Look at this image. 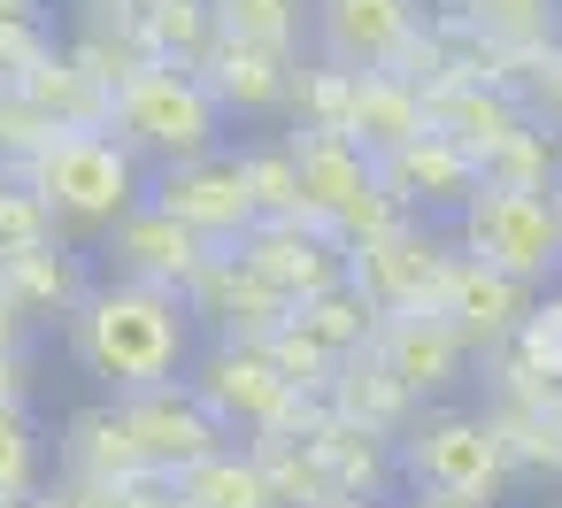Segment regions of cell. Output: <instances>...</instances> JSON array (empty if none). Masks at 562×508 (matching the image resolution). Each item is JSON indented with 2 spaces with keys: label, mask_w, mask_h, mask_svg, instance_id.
<instances>
[{
  "label": "cell",
  "mask_w": 562,
  "mask_h": 508,
  "mask_svg": "<svg viewBox=\"0 0 562 508\" xmlns=\"http://www.w3.org/2000/svg\"><path fill=\"white\" fill-rule=\"evenodd\" d=\"M531 285L524 278H508V270H485L477 255H454V270H447V293H439V316L470 339V354L485 362V354H501L508 339H516V324L531 316Z\"/></svg>",
  "instance_id": "cell-18"
},
{
  "label": "cell",
  "mask_w": 562,
  "mask_h": 508,
  "mask_svg": "<svg viewBox=\"0 0 562 508\" xmlns=\"http://www.w3.org/2000/svg\"><path fill=\"white\" fill-rule=\"evenodd\" d=\"M401 447V493H447V500H508L524 477H516V454L508 439L493 431L485 408L470 400H431L408 416V431L393 439Z\"/></svg>",
  "instance_id": "cell-4"
},
{
  "label": "cell",
  "mask_w": 562,
  "mask_h": 508,
  "mask_svg": "<svg viewBox=\"0 0 562 508\" xmlns=\"http://www.w3.org/2000/svg\"><path fill=\"white\" fill-rule=\"evenodd\" d=\"M9 347H40V331H32V324H24L9 301H0V354H9Z\"/></svg>",
  "instance_id": "cell-41"
},
{
  "label": "cell",
  "mask_w": 562,
  "mask_h": 508,
  "mask_svg": "<svg viewBox=\"0 0 562 508\" xmlns=\"http://www.w3.org/2000/svg\"><path fill=\"white\" fill-rule=\"evenodd\" d=\"M262 347H270V362H278V370H285V377H293L308 400H324V393H331V377H339V354H331V347H316L301 324H278Z\"/></svg>",
  "instance_id": "cell-35"
},
{
  "label": "cell",
  "mask_w": 562,
  "mask_h": 508,
  "mask_svg": "<svg viewBox=\"0 0 562 508\" xmlns=\"http://www.w3.org/2000/svg\"><path fill=\"white\" fill-rule=\"evenodd\" d=\"M431 132V93L408 78V70H362L355 78V101H347V139L362 155H401L408 139Z\"/></svg>",
  "instance_id": "cell-20"
},
{
  "label": "cell",
  "mask_w": 562,
  "mask_h": 508,
  "mask_svg": "<svg viewBox=\"0 0 562 508\" xmlns=\"http://www.w3.org/2000/svg\"><path fill=\"white\" fill-rule=\"evenodd\" d=\"M424 9H439V0H424Z\"/></svg>",
  "instance_id": "cell-47"
},
{
  "label": "cell",
  "mask_w": 562,
  "mask_h": 508,
  "mask_svg": "<svg viewBox=\"0 0 562 508\" xmlns=\"http://www.w3.org/2000/svg\"><path fill=\"white\" fill-rule=\"evenodd\" d=\"M0 508H40V493H0Z\"/></svg>",
  "instance_id": "cell-43"
},
{
  "label": "cell",
  "mask_w": 562,
  "mask_h": 508,
  "mask_svg": "<svg viewBox=\"0 0 562 508\" xmlns=\"http://www.w3.org/2000/svg\"><path fill=\"white\" fill-rule=\"evenodd\" d=\"M424 0H316L308 24V55L331 70H408L416 39H424Z\"/></svg>",
  "instance_id": "cell-9"
},
{
  "label": "cell",
  "mask_w": 562,
  "mask_h": 508,
  "mask_svg": "<svg viewBox=\"0 0 562 508\" xmlns=\"http://www.w3.org/2000/svg\"><path fill=\"white\" fill-rule=\"evenodd\" d=\"M40 508H178L170 477H78V470H55L40 485Z\"/></svg>",
  "instance_id": "cell-32"
},
{
  "label": "cell",
  "mask_w": 562,
  "mask_h": 508,
  "mask_svg": "<svg viewBox=\"0 0 562 508\" xmlns=\"http://www.w3.org/2000/svg\"><path fill=\"white\" fill-rule=\"evenodd\" d=\"M554 424H562V400H554Z\"/></svg>",
  "instance_id": "cell-45"
},
{
  "label": "cell",
  "mask_w": 562,
  "mask_h": 508,
  "mask_svg": "<svg viewBox=\"0 0 562 508\" xmlns=\"http://www.w3.org/2000/svg\"><path fill=\"white\" fill-rule=\"evenodd\" d=\"M554 208H562V185H554Z\"/></svg>",
  "instance_id": "cell-46"
},
{
  "label": "cell",
  "mask_w": 562,
  "mask_h": 508,
  "mask_svg": "<svg viewBox=\"0 0 562 508\" xmlns=\"http://www.w3.org/2000/svg\"><path fill=\"white\" fill-rule=\"evenodd\" d=\"M0 16H47V0H0Z\"/></svg>",
  "instance_id": "cell-42"
},
{
  "label": "cell",
  "mask_w": 562,
  "mask_h": 508,
  "mask_svg": "<svg viewBox=\"0 0 562 508\" xmlns=\"http://www.w3.org/2000/svg\"><path fill=\"white\" fill-rule=\"evenodd\" d=\"M147 201L170 208L186 232H201L209 247H239L262 208H255V185H247V162H239V139L216 147V155H193V162H170L147 178Z\"/></svg>",
  "instance_id": "cell-8"
},
{
  "label": "cell",
  "mask_w": 562,
  "mask_h": 508,
  "mask_svg": "<svg viewBox=\"0 0 562 508\" xmlns=\"http://www.w3.org/2000/svg\"><path fill=\"white\" fill-rule=\"evenodd\" d=\"M485 185H516V193H554L562 185V132L547 124V116H531L516 139H501L485 162Z\"/></svg>",
  "instance_id": "cell-28"
},
{
  "label": "cell",
  "mask_w": 562,
  "mask_h": 508,
  "mask_svg": "<svg viewBox=\"0 0 562 508\" xmlns=\"http://www.w3.org/2000/svg\"><path fill=\"white\" fill-rule=\"evenodd\" d=\"M109 132H116L147 170H170V162H193V155H216V147L239 139V124L224 116L216 86L201 78V63H162V55L116 86Z\"/></svg>",
  "instance_id": "cell-3"
},
{
  "label": "cell",
  "mask_w": 562,
  "mask_h": 508,
  "mask_svg": "<svg viewBox=\"0 0 562 508\" xmlns=\"http://www.w3.org/2000/svg\"><path fill=\"white\" fill-rule=\"evenodd\" d=\"M454 247H462V255H477L485 270L524 278L531 293L562 285V208H554V193L485 185V193L454 216Z\"/></svg>",
  "instance_id": "cell-6"
},
{
  "label": "cell",
  "mask_w": 562,
  "mask_h": 508,
  "mask_svg": "<svg viewBox=\"0 0 562 508\" xmlns=\"http://www.w3.org/2000/svg\"><path fill=\"white\" fill-rule=\"evenodd\" d=\"M209 255H216V247H209L201 232H186V224H178L170 208H155V201H139V208L93 247V262H101L109 278H139V285H170V293H186Z\"/></svg>",
  "instance_id": "cell-17"
},
{
  "label": "cell",
  "mask_w": 562,
  "mask_h": 508,
  "mask_svg": "<svg viewBox=\"0 0 562 508\" xmlns=\"http://www.w3.org/2000/svg\"><path fill=\"white\" fill-rule=\"evenodd\" d=\"M0 400H40V347H9L0 354Z\"/></svg>",
  "instance_id": "cell-39"
},
{
  "label": "cell",
  "mask_w": 562,
  "mask_h": 508,
  "mask_svg": "<svg viewBox=\"0 0 562 508\" xmlns=\"http://www.w3.org/2000/svg\"><path fill=\"white\" fill-rule=\"evenodd\" d=\"M293 324H301V331H308L316 347H331V354L347 362V354H362V347L378 339V324H385V316H378V301H370V293H362L355 278H339L331 293L301 301V308H293Z\"/></svg>",
  "instance_id": "cell-26"
},
{
  "label": "cell",
  "mask_w": 562,
  "mask_h": 508,
  "mask_svg": "<svg viewBox=\"0 0 562 508\" xmlns=\"http://www.w3.org/2000/svg\"><path fill=\"white\" fill-rule=\"evenodd\" d=\"M55 470H78V477H147L132 431H124V408L109 393L78 400L63 424H55Z\"/></svg>",
  "instance_id": "cell-22"
},
{
  "label": "cell",
  "mask_w": 562,
  "mask_h": 508,
  "mask_svg": "<svg viewBox=\"0 0 562 508\" xmlns=\"http://www.w3.org/2000/svg\"><path fill=\"white\" fill-rule=\"evenodd\" d=\"M147 162L101 124V132H55L32 162H24V185L47 201L55 232L78 239V247H101L139 201H147Z\"/></svg>",
  "instance_id": "cell-2"
},
{
  "label": "cell",
  "mask_w": 562,
  "mask_h": 508,
  "mask_svg": "<svg viewBox=\"0 0 562 508\" xmlns=\"http://www.w3.org/2000/svg\"><path fill=\"white\" fill-rule=\"evenodd\" d=\"M239 255L301 308V301H316V293H331L339 278H347V239L331 232V224H316V216H262L247 239H239Z\"/></svg>",
  "instance_id": "cell-16"
},
{
  "label": "cell",
  "mask_w": 562,
  "mask_h": 508,
  "mask_svg": "<svg viewBox=\"0 0 562 508\" xmlns=\"http://www.w3.org/2000/svg\"><path fill=\"white\" fill-rule=\"evenodd\" d=\"M454 232L447 224H393L362 247H347V278L378 301V316H439L447 270H454Z\"/></svg>",
  "instance_id": "cell-7"
},
{
  "label": "cell",
  "mask_w": 562,
  "mask_h": 508,
  "mask_svg": "<svg viewBox=\"0 0 562 508\" xmlns=\"http://www.w3.org/2000/svg\"><path fill=\"white\" fill-rule=\"evenodd\" d=\"M55 477V431L40 424V408L0 400V493H40Z\"/></svg>",
  "instance_id": "cell-30"
},
{
  "label": "cell",
  "mask_w": 562,
  "mask_h": 508,
  "mask_svg": "<svg viewBox=\"0 0 562 508\" xmlns=\"http://www.w3.org/2000/svg\"><path fill=\"white\" fill-rule=\"evenodd\" d=\"M308 24H316V0H216V32L247 47L308 55Z\"/></svg>",
  "instance_id": "cell-27"
},
{
  "label": "cell",
  "mask_w": 562,
  "mask_h": 508,
  "mask_svg": "<svg viewBox=\"0 0 562 508\" xmlns=\"http://www.w3.org/2000/svg\"><path fill=\"white\" fill-rule=\"evenodd\" d=\"M186 385L209 400V416L232 431V439H270V431H293V424H308V393L270 362V347L262 339H201V354H193V370H186Z\"/></svg>",
  "instance_id": "cell-5"
},
{
  "label": "cell",
  "mask_w": 562,
  "mask_h": 508,
  "mask_svg": "<svg viewBox=\"0 0 562 508\" xmlns=\"http://www.w3.org/2000/svg\"><path fill=\"white\" fill-rule=\"evenodd\" d=\"M370 354L385 362V377H393L416 408L454 400V393L477 377V354H470V339H462L447 316H385L378 339H370Z\"/></svg>",
  "instance_id": "cell-13"
},
{
  "label": "cell",
  "mask_w": 562,
  "mask_h": 508,
  "mask_svg": "<svg viewBox=\"0 0 562 508\" xmlns=\"http://www.w3.org/2000/svg\"><path fill=\"white\" fill-rule=\"evenodd\" d=\"M139 39L162 63H201L216 47V0H139Z\"/></svg>",
  "instance_id": "cell-31"
},
{
  "label": "cell",
  "mask_w": 562,
  "mask_h": 508,
  "mask_svg": "<svg viewBox=\"0 0 562 508\" xmlns=\"http://www.w3.org/2000/svg\"><path fill=\"white\" fill-rule=\"evenodd\" d=\"M55 139V124L16 93V86H0V178H24V162Z\"/></svg>",
  "instance_id": "cell-36"
},
{
  "label": "cell",
  "mask_w": 562,
  "mask_h": 508,
  "mask_svg": "<svg viewBox=\"0 0 562 508\" xmlns=\"http://www.w3.org/2000/svg\"><path fill=\"white\" fill-rule=\"evenodd\" d=\"M239 162H247V185H255V208L262 216H308L301 208V162H293V139L285 132H247L239 139Z\"/></svg>",
  "instance_id": "cell-33"
},
{
  "label": "cell",
  "mask_w": 562,
  "mask_h": 508,
  "mask_svg": "<svg viewBox=\"0 0 562 508\" xmlns=\"http://www.w3.org/2000/svg\"><path fill=\"white\" fill-rule=\"evenodd\" d=\"M539 508H562V493H554V500H539Z\"/></svg>",
  "instance_id": "cell-44"
},
{
  "label": "cell",
  "mask_w": 562,
  "mask_h": 508,
  "mask_svg": "<svg viewBox=\"0 0 562 508\" xmlns=\"http://www.w3.org/2000/svg\"><path fill=\"white\" fill-rule=\"evenodd\" d=\"M55 47H63V39H55L47 16H0V86H24Z\"/></svg>",
  "instance_id": "cell-37"
},
{
  "label": "cell",
  "mask_w": 562,
  "mask_h": 508,
  "mask_svg": "<svg viewBox=\"0 0 562 508\" xmlns=\"http://www.w3.org/2000/svg\"><path fill=\"white\" fill-rule=\"evenodd\" d=\"M186 308H193L201 339H270L278 324H293V301H285L239 247H216V255L193 270Z\"/></svg>",
  "instance_id": "cell-12"
},
{
  "label": "cell",
  "mask_w": 562,
  "mask_h": 508,
  "mask_svg": "<svg viewBox=\"0 0 562 508\" xmlns=\"http://www.w3.org/2000/svg\"><path fill=\"white\" fill-rule=\"evenodd\" d=\"M378 185H385L416 224H447V232H454V216L485 193V170H477V155L454 147L447 132H424V139H408L401 155L378 162Z\"/></svg>",
  "instance_id": "cell-14"
},
{
  "label": "cell",
  "mask_w": 562,
  "mask_h": 508,
  "mask_svg": "<svg viewBox=\"0 0 562 508\" xmlns=\"http://www.w3.org/2000/svg\"><path fill=\"white\" fill-rule=\"evenodd\" d=\"M347 101H355V70H331V63H301L293 78V109H285V132H347Z\"/></svg>",
  "instance_id": "cell-34"
},
{
  "label": "cell",
  "mask_w": 562,
  "mask_h": 508,
  "mask_svg": "<svg viewBox=\"0 0 562 508\" xmlns=\"http://www.w3.org/2000/svg\"><path fill=\"white\" fill-rule=\"evenodd\" d=\"M124 408V431L147 462V477H186L193 462H209L216 447H232V431L209 416V400L178 377V385H155V393H132L116 400Z\"/></svg>",
  "instance_id": "cell-11"
},
{
  "label": "cell",
  "mask_w": 562,
  "mask_h": 508,
  "mask_svg": "<svg viewBox=\"0 0 562 508\" xmlns=\"http://www.w3.org/2000/svg\"><path fill=\"white\" fill-rule=\"evenodd\" d=\"M101 285L93 247L78 239H32V247H0V301H9L32 331H63L78 316V301Z\"/></svg>",
  "instance_id": "cell-10"
},
{
  "label": "cell",
  "mask_w": 562,
  "mask_h": 508,
  "mask_svg": "<svg viewBox=\"0 0 562 508\" xmlns=\"http://www.w3.org/2000/svg\"><path fill=\"white\" fill-rule=\"evenodd\" d=\"M308 55H278V47H247V39H224L201 55V78L216 86L224 116L247 124V132H285V109H293V78H301Z\"/></svg>",
  "instance_id": "cell-15"
},
{
  "label": "cell",
  "mask_w": 562,
  "mask_h": 508,
  "mask_svg": "<svg viewBox=\"0 0 562 508\" xmlns=\"http://www.w3.org/2000/svg\"><path fill=\"white\" fill-rule=\"evenodd\" d=\"M539 109L516 93V86H501V78H462V86H431V132H447L454 147H470L477 162L501 147V139H516L524 124H531Z\"/></svg>",
  "instance_id": "cell-21"
},
{
  "label": "cell",
  "mask_w": 562,
  "mask_h": 508,
  "mask_svg": "<svg viewBox=\"0 0 562 508\" xmlns=\"http://www.w3.org/2000/svg\"><path fill=\"white\" fill-rule=\"evenodd\" d=\"M324 408H331V416H347V424H362V431H378V439H401V431H408V416H416V400L385 377V362H378L370 347L339 362V377H331Z\"/></svg>",
  "instance_id": "cell-25"
},
{
  "label": "cell",
  "mask_w": 562,
  "mask_h": 508,
  "mask_svg": "<svg viewBox=\"0 0 562 508\" xmlns=\"http://www.w3.org/2000/svg\"><path fill=\"white\" fill-rule=\"evenodd\" d=\"M308 439H316V454H324L339 500H355V508H393V500H401V447H393V439H378V431L331 416L324 400L308 408Z\"/></svg>",
  "instance_id": "cell-19"
},
{
  "label": "cell",
  "mask_w": 562,
  "mask_h": 508,
  "mask_svg": "<svg viewBox=\"0 0 562 508\" xmlns=\"http://www.w3.org/2000/svg\"><path fill=\"white\" fill-rule=\"evenodd\" d=\"M16 93H24L55 132H101V124H109V101H116V93H109V86L70 55V47H55V55L16 86Z\"/></svg>",
  "instance_id": "cell-23"
},
{
  "label": "cell",
  "mask_w": 562,
  "mask_h": 508,
  "mask_svg": "<svg viewBox=\"0 0 562 508\" xmlns=\"http://www.w3.org/2000/svg\"><path fill=\"white\" fill-rule=\"evenodd\" d=\"M170 493H178V508H278V485L247 439H232L209 462H193L186 477H170Z\"/></svg>",
  "instance_id": "cell-24"
},
{
  "label": "cell",
  "mask_w": 562,
  "mask_h": 508,
  "mask_svg": "<svg viewBox=\"0 0 562 508\" xmlns=\"http://www.w3.org/2000/svg\"><path fill=\"white\" fill-rule=\"evenodd\" d=\"M531 109H539V116H547V124L562 132V47H554V55L539 63V78H531Z\"/></svg>",
  "instance_id": "cell-40"
},
{
  "label": "cell",
  "mask_w": 562,
  "mask_h": 508,
  "mask_svg": "<svg viewBox=\"0 0 562 508\" xmlns=\"http://www.w3.org/2000/svg\"><path fill=\"white\" fill-rule=\"evenodd\" d=\"M32 239H55L47 201L24 178H0V247H32Z\"/></svg>",
  "instance_id": "cell-38"
},
{
  "label": "cell",
  "mask_w": 562,
  "mask_h": 508,
  "mask_svg": "<svg viewBox=\"0 0 562 508\" xmlns=\"http://www.w3.org/2000/svg\"><path fill=\"white\" fill-rule=\"evenodd\" d=\"M447 9L485 32L493 47H554L562 39V0H447Z\"/></svg>",
  "instance_id": "cell-29"
},
{
  "label": "cell",
  "mask_w": 562,
  "mask_h": 508,
  "mask_svg": "<svg viewBox=\"0 0 562 508\" xmlns=\"http://www.w3.org/2000/svg\"><path fill=\"white\" fill-rule=\"evenodd\" d=\"M70 370L109 393V400H132V393H155V385H178L201 354V324L186 308V293L170 285H139V278H109L78 301V316L55 331Z\"/></svg>",
  "instance_id": "cell-1"
}]
</instances>
